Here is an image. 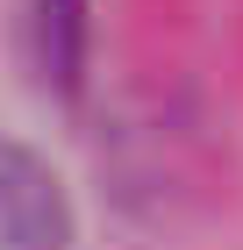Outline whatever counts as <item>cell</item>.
<instances>
[{
	"mask_svg": "<svg viewBox=\"0 0 243 250\" xmlns=\"http://www.w3.org/2000/svg\"><path fill=\"white\" fill-rule=\"evenodd\" d=\"M0 250H72V200L36 150L0 136Z\"/></svg>",
	"mask_w": 243,
	"mask_h": 250,
	"instance_id": "1",
	"label": "cell"
},
{
	"mask_svg": "<svg viewBox=\"0 0 243 250\" xmlns=\"http://www.w3.org/2000/svg\"><path fill=\"white\" fill-rule=\"evenodd\" d=\"M36 64L57 86H79V64H86V0H36Z\"/></svg>",
	"mask_w": 243,
	"mask_h": 250,
	"instance_id": "2",
	"label": "cell"
}]
</instances>
